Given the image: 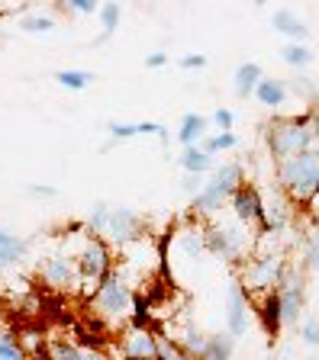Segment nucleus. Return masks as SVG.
<instances>
[{"label":"nucleus","mask_w":319,"mask_h":360,"mask_svg":"<svg viewBox=\"0 0 319 360\" xmlns=\"http://www.w3.org/2000/svg\"><path fill=\"white\" fill-rule=\"evenodd\" d=\"M177 65L184 68V71H200V68H206V55H184L181 61H177Z\"/></svg>","instance_id":"nucleus-38"},{"label":"nucleus","mask_w":319,"mask_h":360,"mask_svg":"<svg viewBox=\"0 0 319 360\" xmlns=\"http://www.w3.org/2000/svg\"><path fill=\"white\" fill-rule=\"evenodd\" d=\"M36 357H46V360H106L100 351L94 347H81V345H71V341H52L46 345V351H39Z\"/></svg>","instance_id":"nucleus-16"},{"label":"nucleus","mask_w":319,"mask_h":360,"mask_svg":"<svg viewBox=\"0 0 319 360\" xmlns=\"http://www.w3.org/2000/svg\"><path fill=\"white\" fill-rule=\"evenodd\" d=\"M232 351H236V341L229 335H206V351L200 360H232Z\"/></svg>","instance_id":"nucleus-25"},{"label":"nucleus","mask_w":319,"mask_h":360,"mask_svg":"<svg viewBox=\"0 0 319 360\" xmlns=\"http://www.w3.org/2000/svg\"><path fill=\"white\" fill-rule=\"evenodd\" d=\"M306 206H313V216H319V193H316V196H313V200H310V202H306Z\"/></svg>","instance_id":"nucleus-43"},{"label":"nucleus","mask_w":319,"mask_h":360,"mask_svg":"<svg viewBox=\"0 0 319 360\" xmlns=\"http://www.w3.org/2000/svg\"><path fill=\"white\" fill-rule=\"evenodd\" d=\"M177 165L184 167V174L204 177V174H210L213 167H216V158H210L200 145H190V148H184L181 155H177Z\"/></svg>","instance_id":"nucleus-21"},{"label":"nucleus","mask_w":319,"mask_h":360,"mask_svg":"<svg viewBox=\"0 0 319 360\" xmlns=\"http://www.w3.org/2000/svg\"><path fill=\"white\" fill-rule=\"evenodd\" d=\"M26 255H30V241L0 229V267H16Z\"/></svg>","instance_id":"nucleus-18"},{"label":"nucleus","mask_w":319,"mask_h":360,"mask_svg":"<svg viewBox=\"0 0 319 360\" xmlns=\"http://www.w3.org/2000/svg\"><path fill=\"white\" fill-rule=\"evenodd\" d=\"M168 61H171V55H168V52H152V55H145V68H149V71H158V68H165Z\"/></svg>","instance_id":"nucleus-39"},{"label":"nucleus","mask_w":319,"mask_h":360,"mask_svg":"<svg viewBox=\"0 0 319 360\" xmlns=\"http://www.w3.org/2000/svg\"><path fill=\"white\" fill-rule=\"evenodd\" d=\"M249 296L242 292V286L232 283L229 286V302H226V335L236 341L249 331Z\"/></svg>","instance_id":"nucleus-12"},{"label":"nucleus","mask_w":319,"mask_h":360,"mask_svg":"<svg viewBox=\"0 0 319 360\" xmlns=\"http://www.w3.org/2000/svg\"><path fill=\"white\" fill-rule=\"evenodd\" d=\"M36 360H46V357H36Z\"/></svg>","instance_id":"nucleus-44"},{"label":"nucleus","mask_w":319,"mask_h":360,"mask_svg":"<svg viewBox=\"0 0 319 360\" xmlns=\"http://www.w3.org/2000/svg\"><path fill=\"white\" fill-rule=\"evenodd\" d=\"M210 122L216 126V132H232V126H236V112L229 110V106H220V110L210 116Z\"/></svg>","instance_id":"nucleus-35"},{"label":"nucleus","mask_w":319,"mask_h":360,"mask_svg":"<svg viewBox=\"0 0 319 360\" xmlns=\"http://www.w3.org/2000/svg\"><path fill=\"white\" fill-rule=\"evenodd\" d=\"M206 129H210V120H206V116H200V112H184L181 126H177V142H181L184 148L200 145L206 139Z\"/></svg>","instance_id":"nucleus-19"},{"label":"nucleus","mask_w":319,"mask_h":360,"mask_svg":"<svg viewBox=\"0 0 319 360\" xmlns=\"http://www.w3.org/2000/svg\"><path fill=\"white\" fill-rule=\"evenodd\" d=\"M200 232H204L206 255L220 257V261H226V264H242L251 251V235H249L251 229L239 225L236 219H223V212L206 219V222L200 225Z\"/></svg>","instance_id":"nucleus-2"},{"label":"nucleus","mask_w":319,"mask_h":360,"mask_svg":"<svg viewBox=\"0 0 319 360\" xmlns=\"http://www.w3.org/2000/svg\"><path fill=\"white\" fill-rule=\"evenodd\" d=\"M175 345L181 347V354L187 360L190 357L200 360V357H204V351H206V335L197 328V325H187L184 331H177V335H175Z\"/></svg>","instance_id":"nucleus-23"},{"label":"nucleus","mask_w":319,"mask_h":360,"mask_svg":"<svg viewBox=\"0 0 319 360\" xmlns=\"http://www.w3.org/2000/svg\"><path fill=\"white\" fill-rule=\"evenodd\" d=\"M213 184L216 187H223L229 196L236 193L239 187L245 184V167H242V161H223L220 167H213Z\"/></svg>","instance_id":"nucleus-22"},{"label":"nucleus","mask_w":319,"mask_h":360,"mask_svg":"<svg viewBox=\"0 0 319 360\" xmlns=\"http://www.w3.org/2000/svg\"><path fill=\"white\" fill-rule=\"evenodd\" d=\"M181 187H184V193L197 196L200 190H204V180H200V177H194V174H184V184H181Z\"/></svg>","instance_id":"nucleus-40"},{"label":"nucleus","mask_w":319,"mask_h":360,"mask_svg":"<svg viewBox=\"0 0 319 360\" xmlns=\"http://www.w3.org/2000/svg\"><path fill=\"white\" fill-rule=\"evenodd\" d=\"M290 264L284 261V257L277 255H258V257H251L249 264H245L242 270V292L245 296H251L255 290H261V296L271 290H277V283L284 280V274H287Z\"/></svg>","instance_id":"nucleus-7"},{"label":"nucleus","mask_w":319,"mask_h":360,"mask_svg":"<svg viewBox=\"0 0 319 360\" xmlns=\"http://www.w3.org/2000/svg\"><path fill=\"white\" fill-rule=\"evenodd\" d=\"M116 351H120V360H158V331L126 325Z\"/></svg>","instance_id":"nucleus-10"},{"label":"nucleus","mask_w":319,"mask_h":360,"mask_svg":"<svg viewBox=\"0 0 319 360\" xmlns=\"http://www.w3.org/2000/svg\"><path fill=\"white\" fill-rule=\"evenodd\" d=\"M106 219H110V206H106V202H94L91 210H87V216L81 219L84 235H100V238H104Z\"/></svg>","instance_id":"nucleus-26"},{"label":"nucleus","mask_w":319,"mask_h":360,"mask_svg":"<svg viewBox=\"0 0 319 360\" xmlns=\"http://www.w3.org/2000/svg\"><path fill=\"white\" fill-rule=\"evenodd\" d=\"M281 61L290 68H296V71H304V68L313 65V52H310V45H300V42H287L281 49Z\"/></svg>","instance_id":"nucleus-27"},{"label":"nucleus","mask_w":319,"mask_h":360,"mask_svg":"<svg viewBox=\"0 0 319 360\" xmlns=\"http://www.w3.org/2000/svg\"><path fill=\"white\" fill-rule=\"evenodd\" d=\"M132 300H136V286L123 277L120 270H113L91 292V309L110 328H120V325H130V319H132Z\"/></svg>","instance_id":"nucleus-3"},{"label":"nucleus","mask_w":319,"mask_h":360,"mask_svg":"<svg viewBox=\"0 0 319 360\" xmlns=\"http://www.w3.org/2000/svg\"><path fill=\"white\" fill-rule=\"evenodd\" d=\"M277 187L290 202H310L319 193V151L277 161Z\"/></svg>","instance_id":"nucleus-5"},{"label":"nucleus","mask_w":319,"mask_h":360,"mask_svg":"<svg viewBox=\"0 0 319 360\" xmlns=\"http://www.w3.org/2000/svg\"><path fill=\"white\" fill-rule=\"evenodd\" d=\"M30 193H32V196H49V200H52V196H58V190H55V187H39V184H32Z\"/></svg>","instance_id":"nucleus-41"},{"label":"nucleus","mask_w":319,"mask_h":360,"mask_svg":"<svg viewBox=\"0 0 319 360\" xmlns=\"http://www.w3.org/2000/svg\"><path fill=\"white\" fill-rule=\"evenodd\" d=\"M55 81L65 90H87L94 84V71H81V68H65L55 75Z\"/></svg>","instance_id":"nucleus-29"},{"label":"nucleus","mask_w":319,"mask_h":360,"mask_svg":"<svg viewBox=\"0 0 319 360\" xmlns=\"http://www.w3.org/2000/svg\"><path fill=\"white\" fill-rule=\"evenodd\" d=\"M104 238L106 245L113 248H130L136 245L139 238H145V219L139 210L132 206H110V219H106V229H104Z\"/></svg>","instance_id":"nucleus-8"},{"label":"nucleus","mask_w":319,"mask_h":360,"mask_svg":"<svg viewBox=\"0 0 319 360\" xmlns=\"http://www.w3.org/2000/svg\"><path fill=\"white\" fill-rule=\"evenodd\" d=\"M300 338H304V345L319 347V319H306V322L300 325Z\"/></svg>","instance_id":"nucleus-36"},{"label":"nucleus","mask_w":319,"mask_h":360,"mask_svg":"<svg viewBox=\"0 0 319 360\" xmlns=\"http://www.w3.org/2000/svg\"><path fill=\"white\" fill-rule=\"evenodd\" d=\"M236 145H239L236 132H213V135H206L204 142H200V148H204L210 158H216V155H223V151H232Z\"/></svg>","instance_id":"nucleus-28"},{"label":"nucleus","mask_w":319,"mask_h":360,"mask_svg":"<svg viewBox=\"0 0 319 360\" xmlns=\"http://www.w3.org/2000/svg\"><path fill=\"white\" fill-rule=\"evenodd\" d=\"M277 300H281V312H284V322L290 325H300V309H304V274L296 267H287L284 280L277 283Z\"/></svg>","instance_id":"nucleus-11"},{"label":"nucleus","mask_w":319,"mask_h":360,"mask_svg":"<svg viewBox=\"0 0 319 360\" xmlns=\"http://www.w3.org/2000/svg\"><path fill=\"white\" fill-rule=\"evenodd\" d=\"M313 360H316V357H313Z\"/></svg>","instance_id":"nucleus-45"},{"label":"nucleus","mask_w":319,"mask_h":360,"mask_svg":"<svg viewBox=\"0 0 319 360\" xmlns=\"http://www.w3.org/2000/svg\"><path fill=\"white\" fill-rule=\"evenodd\" d=\"M177 245H181V251H184V257H187V261H200V255L206 251L200 225H197V229H184L181 238H177Z\"/></svg>","instance_id":"nucleus-30"},{"label":"nucleus","mask_w":319,"mask_h":360,"mask_svg":"<svg viewBox=\"0 0 319 360\" xmlns=\"http://www.w3.org/2000/svg\"><path fill=\"white\" fill-rule=\"evenodd\" d=\"M110 142H126V139H136V135H152V139H158L161 145L171 142V132H168V126H161V122H110Z\"/></svg>","instance_id":"nucleus-13"},{"label":"nucleus","mask_w":319,"mask_h":360,"mask_svg":"<svg viewBox=\"0 0 319 360\" xmlns=\"http://www.w3.org/2000/svg\"><path fill=\"white\" fill-rule=\"evenodd\" d=\"M158 360H187L171 335H158Z\"/></svg>","instance_id":"nucleus-34"},{"label":"nucleus","mask_w":319,"mask_h":360,"mask_svg":"<svg viewBox=\"0 0 319 360\" xmlns=\"http://www.w3.org/2000/svg\"><path fill=\"white\" fill-rule=\"evenodd\" d=\"M251 97L258 100L261 106H268V110H281L287 103V81H281V77H261Z\"/></svg>","instance_id":"nucleus-17"},{"label":"nucleus","mask_w":319,"mask_h":360,"mask_svg":"<svg viewBox=\"0 0 319 360\" xmlns=\"http://www.w3.org/2000/svg\"><path fill=\"white\" fill-rule=\"evenodd\" d=\"M258 319H261V328H265V335L271 338V341H277L281 338V328H284V312H281V300H277V290L265 292L258 300Z\"/></svg>","instance_id":"nucleus-14"},{"label":"nucleus","mask_w":319,"mask_h":360,"mask_svg":"<svg viewBox=\"0 0 319 360\" xmlns=\"http://www.w3.org/2000/svg\"><path fill=\"white\" fill-rule=\"evenodd\" d=\"M271 26H274V32H281V36H287L290 42L306 45V39H310V26H306V22L300 20V16H296L294 10H274Z\"/></svg>","instance_id":"nucleus-15"},{"label":"nucleus","mask_w":319,"mask_h":360,"mask_svg":"<svg viewBox=\"0 0 319 360\" xmlns=\"http://www.w3.org/2000/svg\"><path fill=\"white\" fill-rule=\"evenodd\" d=\"M268 151L274 161L319 151V126L313 120V112L306 110L300 116H277L268 122Z\"/></svg>","instance_id":"nucleus-1"},{"label":"nucleus","mask_w":319,"mask_h":360,"mask_svg":"<svg viewBox=\"0 0 319 360\" xmlns=\"http://www.w3.org/2000/svg\"><path fill=\"white\" fill-rule=\"evenodd\" d=\"M39 280L52 290H77V270H75V255L68 251H55L46 255L36 267Z\"/></svg>","instance_id":"nucleus-9"},{"label":"nucleus","mask_w":319,"mask_h":360,"mask_svg":"<svg viewBox=\"0 0 319 360\" xmlns=\"http://www.w3.org/2000/svg\"><path fill=\"white\" fill-rule=\"evenodd\" d=\"M65 10H68V13H81V16H97L100 4H94V0H68Z\"/></svg>","instance_id":"nucleus-37"},{"label":"nucleus","mask_w":319,"mask_h":360,"mask_svg":"<svg viewBox=\"0 0 319 360\" xmlns=\"http://www.w3.org/2000/svg\"><path fill=\"white\" fill-rule=\"evenodd\" d=\"M261 77H265V71H261L258 61H242V65L236 68V77H232L236 97H239V100H249L251 94H255V87H258Z\"/></svg>","instance_id":"nucleus-20"},{"label":"nucleus","mask_w":319,"mask_h":360,"mask_svg":"<svg viewBox=\"0 0 319 360\" xmlns=\"http://www.w3.org/2000/svg\"><path fill=\"white\" fill-rule=\"evenodd\" d=\"M226 206L232 210V219H236L239 225H245V229H258V235H271L268 212H265V196H261V190L255 187V184L245 180L242 187L229 196Z\"/></svg>","instance_id":"nucleus-6"},{"label":"nucleus","mask_w":319,"mask_h":360,"mask_svg":"<svg viewBox=\"0 0 319 360\" xmlns=\"http://www.w3.org/2000/svg\"><path fill=\"white\" fill-rule=\"evenodd\" d=\"M310 112H313V120H316V126H319V94L313 97V106H310Z\"/></svg>","instance_id":"nucleus-42"},{"label":"nucleus","mask_w":319,"mask_h":360,"mask_svg":"<svg viewBox=\"0 0 319 360\" xmlns=\"http://www.w3.org/2000/svg\"><path fill=\"white\" fill-rule=\"evenodd\" d=\"M304 270H319V229L304 245Z\"/></svg>","instance_id":"nucleus-32"},{"label":"nucleus","mask_w":319,"mask_h":360,"mask_svg":"<svg viewBox=\"0 0 319 360\" xmlns=\"http://www.w3.org/2000/svg\"><path fill=\"white\" fill-rule=\"evenodd\" d=\"M0 360H26V351L10 335H0Z\"/></svg>","instance_id":"nucleus-33"},{"label":"nucleus","mask_w":319,"mask_h":360,"mask_svg":"<svg viewBox=\"0 0 319 360\" xmlns=\"http://www.w3.org/2000/svg\"><path fill=\"white\" fill-rule=\"evenodd\" d=\"M58 22H55V16H49V13H30V16H23V20L16 22V30L20 32H52Z\"/></svg>","instance_id":"nucleus-31"},{"label":"nucleus","mask_w":319,"mask_h":360,"mask_svg":"<svg viewBox=\"0 0 319 360\" xmlns=\"http://www.w3.org/2000/svg\"><path fill=\"white\" fill-rule=\"evenodd\" d=\"M97 16H100V36L94 39V45H104V42H110V39H113L116 26H120L123 10H120V4H104V7L97 10Z\"/></svg>","instance_id":"nucleus-24"},{"label":"nucleus","mask_w":319,"mask_h":360,"mask_svg":"<svg viewBox=\"0 0 319 360\" xmlns=\"http://www.w3.org/2000/svg\"><path fill=\"white\" fill-rule=\"evenodd\" d=\"M75 270H77V290L91 296L100 283L116 270L113 248L100 235H81V248L75 251Z\"/></svg>","instance_id":"nucleus-4"}]
</instances>
